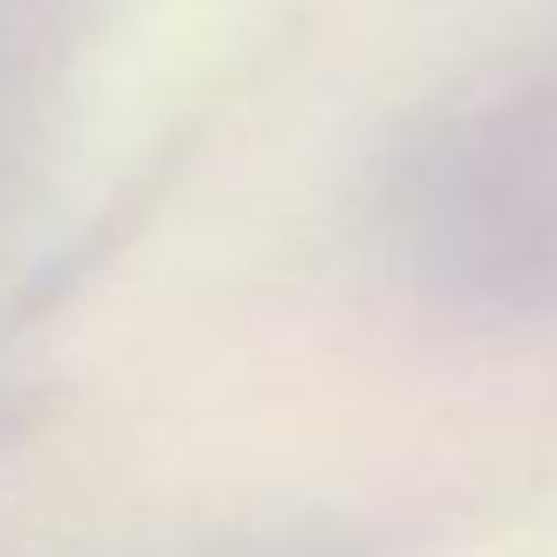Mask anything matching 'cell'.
I'll list each match as a JSON object with an SVG mask.
<instances>
[{
    "instance_id": "6da1fadb",
    "label": "cell",
    "mask_w": 557,
    "mask_h": 557,
    "mask_svg": "<svg viewBox=\"0 0 557 557\" xmlns=\"http://www.w3.org/2000/svg\"><path fill=\"white\" fill-rule=\"evenodd\" d=\"M388 255L487 325H557V42L451 85L381 184Z\"/></svg>"
}]
</instances>
